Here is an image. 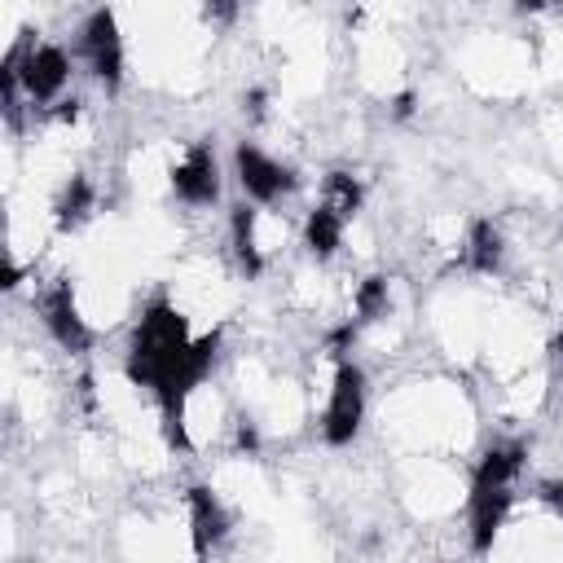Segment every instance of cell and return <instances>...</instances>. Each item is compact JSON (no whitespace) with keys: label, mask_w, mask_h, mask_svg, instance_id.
Wrapping results in <instances>:
<instances>
[{"label":"cell","mask_w":563,"mask_h":563,"mask_svg":"<svg viewBox=\"0 0 563 563\" xmlns=\"http://www.w3.org/2000/svg\"><path fill=\"white\" fill-rule=\"evenodd\" d=\"M92 211H97V189H92L88 176H70L62 185V194L53 198V224H57V233H75Z\"/></svg>","instance_id":"12"},{"label":"cell","mask_w":563,"mask_h":563,"mask_svg":"<svg viewBox=\"0 0 563 563\" xmlns=\"http://www.w3.org/2000/svg\"><path fill=\"white\" fill-rule=\"evenodd\" d=\"M343 229H347V220H343L334 207L317 202V207L308 211V220H303V246H308V255H312V260H330V255L343 246Z\"/></svg>","instance_id":"13"},{"label":"cell","mask_w":563,"mask_h":563,"mask_svg":"<svg viewBox=\"0 0 563 563\" xmlns=\"http://www.w3.org/2000/svg\"><path fill=\"white\" fill-rule=\"evenodd\" d=\"M229 242H233V260L246 277H260L264 264H268V246L260 242V211L255 207H233L229 216Z\"/></svg>","instance_id":"10"},{"label":"cell","mask_w":563,"mask_h":563,"mask_svg":"<svg viewBox=\"0 0 563 563\" xmlns=\"http://www.w3.org/2000/svg\"><path fill=\"white\" fill-rule=\"evenodd\" d=\"M387 303H391V286H387V277H365V282L356 286V295H352V312H356L352 325H365V321L383 317Z\"/></svg>","instance_id":"15"},{"label":"cell","mask_w":563,"mask_h":563,"mask_svg":"<svg viewBox=\"0 0 563 563\" xmlns=\"http://www.w3.org/2000/svg\"><path fill=\"white\" fill-rule=\"evenodd\" d=\"M361 422H365V374H361V365L339 356L334 378H330V396H325V413H321V435H325V444L343 449L356 440Z\"/></svg>","instance_id":"4"},{"label":"cell","mask_w":563,"mask_h":563,"mask_svg":"<svg viewBox=\"0 0 563 563\" xmlns=\"http://www.w3.org/2000/svg\"><path fill=\"white\" fill-rule=\"evenodd\" d=\"M35 312H40V321H44V330L53 334L57 347H66V352H88L92 330H88V321H84V312H79L75 290H70L66 277H57L53 286H44V290L35 295Z\"/></svg>","instance_id":"7"},{"label":"cell","mask_w":563,"mask_h":563,"mask_svg":"<svg viewBox=\"0 0 563 563\" xmlns=\"http://www.w3.org/2000/svg\"><path fill=\"white\" fill-rule=\"evenodd\" d=\"M528 466V444L519 440H506V444H493L475 475H471V501H466V519H471V550L475 554H488L497 532L506 528V515L515 506V488H519V475Z\"/></svg>","instance_id":"1"},{"label":"cell","mask_w":563,"mask_h":563,"mask_svg":"<svg viewBox=\"0 0 563 563\" xmlns=\"http://www.w3.org/2000/svg\"><path fill=\"white\" fill-rule=\"evenodd\" d=\"M501 260H506V238H501V229H497L493 220H471V229H466V238H462V268L488 277V273L501 268Z\"/></svg>","instance_id":"11"},{"label":"cell","mask_w":563,"mask_h":563,"mask_svg":"<svg viewBox=\"0 0 563 563\" xmlns=\"http://www.w3.org/2000/svg\"><path fill=\"white\" fill-rule=\"evenodd\" d=\"M238 13V0H207V18L211 22H229Z\"/></svg>","instance_id":"17"},{"label":"cell","mask_w":563,"mask_h":563,"mask_svg":"<svg viewBox=\"0 0 563 563\" xmlns=\"http://www.w3.org/2000/svg\"><path fill=\"white\" fill-rule=\"evenodd\" d=\"M172 194L185 207H211L220 198V163L207 141L185 145V154L172 163Z\"/></svg>","instance_id":"8"},{"label":"cell","mask_w":563,"mask_h":563,"mask_svg":"<svg viewBox=\"0 0 563 563\" xmlns=\"http://www.w3.org/2000/svg\"><path fill=\"white\" fill-rule=\"evenodd\" d=\"M361 198H365V189H361V180L352 176V172H343V167H334L325 180H321V198L317 202H325V207H334L343 220H352L356 211H361Z\"/></svg>","instance_id":"14"},{"label":"cell","mask_w":563,"mask_h":563,"mask_svg":"<svg viewBox=\"0 0 563 563\" xmlns=\"http://www.w3.org/2000/svg\"><path fill=\"white\" fill-rule=\"evenodd\" d=\"M550 356H554V365L563 369V330H559V334L550 339Z\"/></svg>","instance_id":"18"},{"label":"cell","mask_w":563,"mask_h":563,"mask_svg":"<svg viewBox=\"0 0 563 563\" xmlns=\"http://www.w3.org/2000/svg\"><path fill=\"white\" fill-rule=\"evenodd\" d=\"M4 70L18 79L22 97H26L31 106H44V110H48V106L66 92V84H70V57H66V48H57V44L22 40V44L9 48Z\"/></svg>","instance_id":"3"},{"label":"cell","mask_w":563,"mask_h":563,"mask_svg":"<svg viewBox=\"0 0 563 563\" xmlns=\"http://www.w3.org/2000/svg\"><path fill=\"white\" fill-rule=\"evenodd\" d=\"M233 176H238V185L251 202H277L286 194H295V185H299V176L286 163H277L273 154H264L251 141H242L233 150Z\"/></svg>","instance_id":"6"},{"label":"cell","mask_w":563,"mask_h":563,"mask_svg":"<svg viewBox=\"0 0 563 563\" xmlns=\"http://www.w3.org/2000/svg\"><path fill=\"white\" fill-rule=\"evenodd\" d=\"M189 343H194V334H189L185 312H180L172 299H150L145 312H141V321H136V330H132L123 374H128L136 387L154 391V387L185 361Z\"/></svg>","instance_id":"2"},{"label":"cell","mask_w":563,"mask_h":563,"mask_svg":"<svg viewBox=\"0 0 563 563\" xmlns=\"http://www.w3.org/2000/svg\"><path fill=\"white\" fill-rule=\"evenodd\" d=\"M537 497H541V501L554 510V519L563 523V484H559V479H545V484L537 488Z\"/></svg>","instance_id":"16"},{"label":"cell","mask_w":563,"mask_h":563,"mask_svg":"<svg viewBox=\"0 0 563 563\" xmlns=\"http://www.w3.org/2000/svg\"><path fill=\"white\" fill-rule=\"evenodd\" d=\"M79 57L92 70V79L114 92L123 84V35H119V18L110 4H97L84 26H79Z\"/></svg>","instance_id":"5"},{"label":"cell","mask_w":563,"mask_h":563,"mask_svg":"<svg viewBox=\"0 0 563 563\" xmlns=\"http://www.w3.org/2000/svg\"><path fill=\"white\" fill-rule=\"evenodd\" d=\"M185 506H189V528H194V554L216 550L229 537V510H224V501L207 484H194L185 493Z\"/></svg>","instance_id":"9"}]
</instances>
